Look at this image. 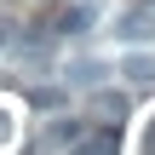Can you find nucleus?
I'll use <instances>...</instances> for the list:
<instances>
[{
  "label": "nucleus",
  "mask_w": 155,
  "mask_h": 155,
  "mask_svg": "<svg viewBox=\"0 0 155 155\" xmlns=\"http://www.w3.org/2000/svg\"><path fill=\"white\" fill-rule=\"evenodd\" d=\"M150 12H127V17H121V35H127V40H150Z\"/></svg>",
  "instance_id": "5"
},
{
  "label": "nucleus",
  "mask_w": 155,
  "mask_h": 155,
  "mask_svg": "<svg viewBox=\"0 0 155 155\" xmlns=\"http://www.w3.org/2000/svg\"><path fill=\"white\" fill-rule=\"evenodd\" d=\"M92 17H98V6H92V0H69V6L58 12V35H81Z\"/></svg>",
  "instance_id": "1"
},
{
  "label": "nucleus",
  "mask_w": 155,
  "mask_h": 155,
  "mask_svg": "<svg viewBox=\"0 0 155 155\" xmlns=\"http://www.w3.org/2000/svg\"><path fill=\"white\" fill-rule=\"evenodd\" d=\"M12 29H17V23H12V17H6V12H0V52H12V40H17V35H12Z\"/></svg>",
  "instance_id": "7"
},
{
  "label": "nucleus",
  "mask_w": 155,
  "mask_h": 155,
  "mask_svg": "<svg viewBox=\"0 0 155 155\" xmlns=\"http://www.w3.org/2000/svg\"><path fill=\"white\" fill-rule=\"evenodd\" d=\"M69 155H115V138H109V132H92V138L75 132V138H69Z\"/></svg>",
  "instance_id": "2"
},
{
  "label": "nucleus",
  "mask_w": 155,
  "mask_h": 155,
  "mask_svg": "<svg viewBox=\"0 0 155 155\" xmlns=\"http://www.w3.org/2000/svg\"><path fill=\"white\" fill-rule=\"evenodd\" d=\"M6 138H12V115L0 109V144H6Z\"/></svg>",
  "instance_id": "8"
},
{
  "label": "nucleus",
  "mask_w": 155,
  "mask_h": 155,
  "mask_svg": "<svg viewBox=\"0 0 155 155\" xmlns=\"http://www.w3.org/2000/svg\"><path fill=\"white\" fill-rule=\"evenodd\" d=\"M69 81H75V86H98V81H104V63H98V58H81V63H69Z\"/></svg>",
  "instance_id": "3"
},
{
  "label": "nucleus",
  "mask_w": 155,
  "mask_h": 155,
  "mask_svg": "<svg viewBox=\"0 0 155 155\" xmlns=\"http://www.w3.org/2000/svg\"><path fill=\"white\" fill-rule=\"evenodd\" d=\"M92 109H98L104 121H121V115H127V98H121V92H98V98H92Z\"/></svg>",
  "instance_id": "4"
},
{
  "label": "nucleus",
  "mask_w": 155,
  "mask_h": 155,
  "mask_svg": "<svg viewBox=\"0 0 155 155\" xmlns=\"http://www.w3.org/2000/svg\"><path fill=\"white\" fill-rule=\"evenodd\" d=\"M121 69H127L132 81H155V58H144V52H127V58H121Z\"/></svg>",
  "instance_id": "6"
}]
</instances>
